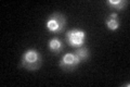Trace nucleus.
Returning <instances> with one entry per match:
<instances>
[{
	"label": "nucleus",
	"mask_w": 130,
	"mask_h": 87,
	"mask_svg": "<svg viewBox=\"0 0 130 87\" xmlns=\"http://www.w3.org/2000/svg\"><path fill=\"white\" fill-rule=\"evenodd\" d=\"M42 64V57L36 49H27L22 53L20 68L27 71H37Z\"/></svg>",
	"instance_id": "obj_1"
},
{
	"label": "nucleus",
	"mask_w": 130,
	"mask_h": 87,
	"mask_svg": "<svg viewBox=\"0 0 130 87\" xmlns=\"http://www.w3.org/2000/svg\"><path fill=\"white\" fill-rule=\"evenodd\" d=\"M66 25V18L60 12H53L52 14L48 16L46 21V27L50 33L59 34L62 33Z\"/></svg>",
	"instance_id": "obj_2"
},
{
	"label": "nucleus",
	"mask_w": 130,
	"mask_h": 87,
	"mask_svg": "<svg viewBox=\"0 0 130 87\" xmlns=\"http://www.w3.org/2000/svg\"><path fill=\"white\" fill-rule=\"evenodd\" d=\"M66 41L73 48H79L81 46H85V40H86V32L80 28H72L67 31L66 34Z\"/></svg>",
	"instance_id": "obj_3"
},
{
	"label": "nucleus",
	"mask_w": 130,
	"mask_h": 87,
	"mask_svg": "<svg viewBox=\"0 0 130 87\" xmlns=\"http://www.w3.org/2000/svg\"><path fill=\"white\" fill-rule=\"evenodd\" d=\"M79 58L77 57L74 52H67L61 58L60 60V68L65 72L75 71L76 68L80 63Z\"/></svg>",
	"instance_id": "obj_4"
},
{
	"label": "nucleus",
	"mask_w": 130,
	"mask_h": 87,
	"mask_svg": "<svg viewBox=\"0 0 130 87\" xmlns=\"http://www.w3.org/2000/svg\"><path fill=\"white\" fill-rule=\"evenodd\" d=\"M105 25L108 28L109 31H117L119 28V18H118V14L116 12H113L111 13L106 19H105Z\"/></svg>",
	"instance_id": "obj_5"
},
{
	"label": "nucleus",
	"mask_w": 130,
	"mask_h": 87,
	"mask_svg": "<svg viewBox=\"0 0 130 87\" xmlns=\"http://www.w3.org/2000/svg\"><path fill=\"white\" fill-rule=\"evenodd\" d=\"M48 47H49V50L53 53V55H59V53L63 51L64 45H63V41L59 39L58 37H53V38H51L49 40Z\"/></svg>",
	"instance_id": "obj_6"
},
{
	"label": "nucleus",
	"mask_w": 130,
	"mask_h": 87,
	"mask_svg": "<svg viewBox=\"0 0 130 87\" xmlns=\"http://www.w3.org/2000/svg\"><path fill=\"white\" fill-rule=\"evenodd\" d=\"M105 3H106L108 8H111L112 10L121 11L129 5V1L128 0H106Z\"/></svg>",
	"instance_id": "obj_7"
},
{
	"label": "nucleus",
	"mask_w": 130,
	"mask_h": 87,
	"mask_svg": "<svg viewBox=\"0 0 130 87\" xmlns=\"http://www.w3.org/2000/svg\"><path fill=\"white\" fill-rule=\"evenodd\" d=\"M74 53L79 58V60L83 62V61H86L89 56H90V53H89V50H88V48L86 46H81L79 48H76L75 49V51Z\"/></svg>",
	"instance_id": "obj_8"
}]
</instances>
